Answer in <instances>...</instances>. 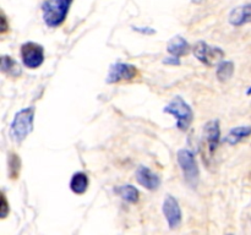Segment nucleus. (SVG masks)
<instances>
[{
  "instance_id": "obj_9",
  "label": "nucleus",
  "mask_w": 251,
  "mask_h": 235,
  "mask_svg": "<svg viewBox=\"0 0 251 235\" xmlns=\"http://www.w3.org/2000/svg\"><path fill=\"white\" fill-rule=\"evenodd\" d=\"M163 213L171 229H176L181 223V210L179 203L172 195H168L164 198Z\"/></svg>"
},
{
  "instance_id": "obj_7",
  "label": "nucleus",
  "mask_w": 251,
  "mask_h": 235,
  "mask_svg": "<svg viewBox=\"0 0 251 235\" xmlns=\"http://www.w3.org/2000/svg\"><path fill=\"white\" fill-rule=\"evenodd\" d=\"M22 63L28 69H37L43 64L44 50L43 47L34 42H27L21 46Z\"/></svg>"
},
{
  "instance_id": "obj_12",
  "label": "nucleus",
  "mask_w": 251,
  "mask_h": 235,
  "mask_svg": "<svg viewBox=\"0 0 251 235\" xmlns=\"http://www.w3.org/2000/svg\"><path fill=\"white\" fill-rule=\"evenodd\" d=\"M189 48H190V47H189L188 42L180 36H176L174 37V38H172L171 41H169L168 46H167V50H168L172 55L178 56V58L185 55L189 51Z\"/></svg>"
},
{
  "instance_id": "obj_4",
  "label": "nucleus",
  "mask_w": 251,
  "mask_h": 235,
  "mask_svg": "<svg viewBox=\"0 0 251 235\" xmlns=\"http://www.w3.org/2000/svg\"><path fill=\"white\" fill-rule=\"evenodd\" d=\"M221 137L220 121L218 120H211L203 127L202 143H201V151L203 154V161L206 162L211 159L215 154L216 149L218 147Z\"/></svg>"
},
{
  "instance_id": "obj_18",
  "label": "nucleus",
  "mask_w": 251,
  "mask_h": 235,
  "mask_svg": "<svg viewBox=\"0 0 251 235\" xmlns=\"http://www.w3.org/2000/svg\"><path fill=\"white\" fill-rule=\"evenodd\" d=\"M21 162L17 158L16 154H11L9 159V166H10V175L11 178H17L20 173V168H21Z\"/></svg>"
},
{
  "instance_id": "obj_17",
  "label": "nucleus",
  "mask_w": 251,
  "mask_h": 235,
  "mask_svg": "<svg viewBox=\"0 0 251 235\" xmlns=\"http://www.w3.org/2000/svg\"><path fill=\"white\" fill-rule=\"evenodd\" d=\"M234 72V64L232 61H221L217 66V77L220 81L229 80Z\"/></svg>"
},
{
  "instance_id": "obj_3",
  "label": "nucleus",
  "mask_w": 251,
  "mask_h": 235,
  "mask_svg": "<svg viewBox=\"0 0 251 235\" xmlns=\"http://www.w3.org/2000/svg\"><path fill=\"white\" fill-rule=\"evenodd\" d=\"M163 112L176 117V127L183 130V131L188 130L190 124L193 122V109H191L190 105H189L181 97L174 98V99L164 108Z\"/></svg>"
},
{
  "instance_id": "obj_16",
  "label": "nucleus",
  "mask_w": 251,
  "mask_h": 235,
  "mask_svg": "<svg viewBox=\"0 0 251 235\" xmlns=\"http://www.w3.org/2000/svg\"><path fill=\"white\" fill-rule=\"evenodd\" d=\"M1 71L11 77H17L21 75V68L19 63L15 61L11 56L4 55L1 58Z\"/></svg>"
},
{
  "instance_id": "obj_10",
  "label": "nucleus",
  "mask_w": 251,
  "mask_h": 235,
  "mask_svg": "<svg viewBox=\"0 0 251 235\" xmlns=\"http://www.w3.org/2000/svg\"><path fill=\"white\" fill-rule=\"evenodd\" d=\"M136 181L141 186H144L147 190H156L161 185V179L156 173L151 170L147 166H139L136 170Z\"/></svg>"
},
{
  "instance_id": "obj_22",
  "label": "nucleus",
  "mask_w": 251,
  "mask_h": 235,
  "mask_svg": "<svg viewBox=\"0 0 251 235\" xmlns=\"http://www.w3.org/2000/svg\"><path fill=\"white\" fill-rule=\"evenodd\" d=\"M1 33H5L7 31V27H6V20H5V16L2 15L1 16Z\"/></svg>"
},
{
  "instance_id": "obj_14",
  "label": "nucleus",
  "mask_w": 251,
  "mask_h": 235,
  "mask_svg": "<svg viewBox=\"0 0 251 235\" xmlns=\"http://www.w3.org/2000/svg\"><path fill=\"white\" fill-rule=\"evenodd\" d=\"M88 188V178L85 173L78 171L73 175L70 180V188L76 195H82L86 192Z\"/></svg>"
},
{
  "instance_id": "obj_21",
  "label": "nucleus",
  "mask_w": 251,
  "mask_h": 235,
  "mask_svg": "<svg viewBox=\"0 0 251 235\" xmlns=\"http://www.w3.org/2000/svg\"><path fill=\"white\" fill-rule=\"evenodd\" d=\"M135 28V31H137V32H142V33H146V34H149V33H154V31L152 28H137V27H134Z\"/></svg>"
},
{
  "instance_id": "obj_15",
  "label": "nucleus",
  "mask_w": 251,
  "mask_h": 235,
  "mask_svg": "<svg viewBox=\"0 0 251 235\" xmlns=\"http://www.w3.org/2000/svg\"><path fill=\"white\" fill-rule=\"evenodd\" d=\"M115 193L129 203H136L139 201V190L132 185H123L115 188Z\"/></svg>"
},
{
  "instance_id": "obj_20",
  "label": "nucleus",
  "mask_w": 251,
  "mask_h": 235,
  "mask_svg": "<svg viewBox=\"0 0 251 235\" xmlns=\"http://www.w3.org/2000/svg\"><path fill=\"white\" fill-rule=\"evenodd\" d=\"M164 64H168V65H180V60H179L178 56H171V58H166L163 60Z\"/></svg>"
},
{
  "instance_id": "obj_1",
  "label": "nucleus",
  "mask_w": 251,
  "mask_h": 235,
  "mask_svg": "<svg viewBox=\"0 0 251 235\" xmlns=\"http://www.w3.org/2000/svg\"><path fill=\"white\" fill-rule=\"evenodd\" d=\"M71 2L73 0H47L42 5L43 20L47 26L51 28L60 26L68 16Z\"/></svg>"
},
{
  "instance_id": "obj_6",
  "label": "nucleus",
  "mask_w": 251,
  "mask_h": 235,
  "mask_svg": "<svg viewBox=\"0 0 251 235\" xmlns=\"http://www.w3.org/2000/svg\"><path fill=\"white\" fill-rule=\"evenodd\" d=\"M194 55L196 59L207 66H213L220 64L225 58V51L217 47H212L203 41H199L194 47Z\"/></svg>"
},
{
  "instance_id": "obj_2",
  "label": "nucleus",
  "mask_w": 251,
  "mask_h": 235,
  "mask_svg": "<svg viewBox=\"0 0 251 235\" xmlns=\"http://www.w3.org/2000/svg\"><path fill=\"white\" fill-rule=\"evenodd\" d=\"M34 109L32 107L25 108L16 113L11 125H10V136L16 143H21L33 129Z\"/></svg>"
},
{
  "instance_id": "obj_19",
  "label": "nucleus",
  "mask_w": 251,
  "mask_h": 235,
  "mask_svg": "<svg viewBox=\"0 0 251 235\" xmlns=\"http://www.w3.org/2000/svg\"><path fill=\"white\" fill-rule=\"evenodd\" d=\"M9 206H7V201L5 198V196L2 195L1 197V210H0V214H1V218H5L9 213Z\"/></svg>"
},
{
  "instance_id": "obj_13",
  "label": "nucleus",
  "mask_w": 251,
  "mask_h": 235,
  "mask_svg": "<svg viewBox=\"0 0 251 235\" xmlns=\"http://www.w3.org/2000/svg\"><path fill=\"white\" fill-rule=\"evenodd\" d=\"M251 135V126H237L229 131L227 137L225 139V142H227L230 146L239 143L242 140L247 139Z\"/></svg>"
},
{
  "instance_id": "obj_11",
  "label": "nucleus",
  "mask_w": 251,
  "mask_h": 235,
  "mask_svg": "<svg viewBox=\"0 0 251 235\" xmlns=\"http://www.w3.org/2000/svg\"><path fill=\"white\" fill-rule=\"evenodd\" d=\"M229 22L233 26H243L251 22V4L243 5L232 10L229 15Z\"/></svg>"
},
{
  "instance_id": "obj_8",
  "label": "nucleus",
  "mask_w": 251,
  "mask_h": 235,
  "mask_svg": "<svg viewBox=\"0 0 251 235\" xmlns=\"http://www.w3.org/2000/svg\"><path fill=\"white\" fill-rule=\"evenodd\" d=\"M137 76L136 66L126 63H115L110 66L107 76L108 83H117L120 81H130Z\"/></svg>"
},
{
  "instance_id": "obj_5",
  "label": "nucleus",
  "mask_w": 251,
  "mask_h": 235,
  "mask_svg": "<svg viewBox=\"0 0 251 235\" xmlns=\"http://www.w3.org/2000/svg\"><path fill=\"white\" fill-rule=\"evenodd\" d=\"M176 159H178L179 166L183 171L184 178H185L188 185H190L191 188H196L199 184L200 173H199L198 164H196L195 156H194L193 152L186 148L179 149L178 154H176Z\"/></svg>"
},
{
  "instance_id": "obj_23",
  "label": "nucleus",
  "mask_w": 251,
  "mask_h": 235,
  "mask_svg": "<svg viewBox=\"0 0 251 235\" xmlns=\"http://www.w3.org/2000/svg\"><path fill=\"white\" fill-rule=\"evenodd\" d=\"M248 94H251V87L248 90Z\"/></svg>"
}]
</instances>
